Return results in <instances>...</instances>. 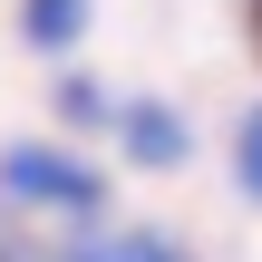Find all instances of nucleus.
<instances>
[{
  "label": "nucleus",
  "instance_id": "1",
  "mask_svg": "<svg viewBox=\"0 0 262 262\" xmlns=\"http://www.w3.org/2000/svg\"><path fill=\"white\" fill-rule=\"evenodd\" d=\"M0 185L29 194V204H78V214L97 204V175L68 165V156H49V146H10V156H0Z\"/></svg>",
  "mask_w": 262,
  "mask_h": 262
},
{
  "label": "nucleus",
  "instance_id": "2",
  "mask_svg": "<svg viewBox=\"0 0 262 262\" xmlns=\"http://www.w3.org/2000/svg\"><path fill=\"white\" fill-rule=\"evenodd\" d=\"M126 146H136V165H185V126L165 107H126Z\"/></svg>",
  "mask_w": 262,
  "mask_h": 262
},
{
  "label": "nucleus",
  "instance_id": "3",
  "mask_svg": "<svg viewBox=\"0 0 262 262\" xmlns=\"http://www.w3.org/2000/svg\"><path fill=\"white\" fill-rule=\"evenodd\" d=\"M78 19H88V0H29V19H19V29H29L39 49H68V39H78Z\"/></svg>",
  "mask_w": 262,
  "mask_h": 262
},
{
  "label": "nucleus",
  "instance_id": "4",
  "mask_svg": "<svg viewBox=\"0 0 262 262\" xmlns=\"http://www.w3.org/2000/svg\"><path fill=\"white\" fill-rule=\"evenodd\" d=\"M233 156H243V165H233V175H243V194L262 204V107L243 117V136H233Z\"/></svg>",
  "mask_w": 262,
  "mask_h": 262
},
{
  "label": "nucleus",
  "instance_id": "5",
  "mask_svg": "<svg viewBox=\"0 0 262 262\" xmlns=\"http://www.w3.org/2000/svg\"><path fill=\"white\" fill-rule=\"evenodd\" d=\"M58 107H68L78 126H97V117H107V88H97V78H68V88H58Z\"/></svg>",
  "mask_w": 262,
  "mask_h": 262
},
{
  "label": "nucleus",
  "instance_id": "6",
  "mask_svg": "<svg viewBox=\"0 0 262 262\" xmlns=\"http://www.w3.org/2000/svg\"><path fill=\"white\" fill-rule=\"evenodd\" d=\"M117 262H185V253H175L165 233H126V243H117Z\"/></svg>",
  "mask_w": 262,
  "mask_h": 262
},
{
  "label": "nucleus",
  "instance_id": "7",
  "mask_svg": "<svg viewBox=\"0 0 262 262\" xmlns=\"http://www.w3.org/2000/svg\"><path fill=\"white\" fill-rule=\"evenodd\" d=\"M88 262H97V253H88Z\"/></svg>",
  "mask_w": 262,
  "mask_h": 262
}]
</instances>
